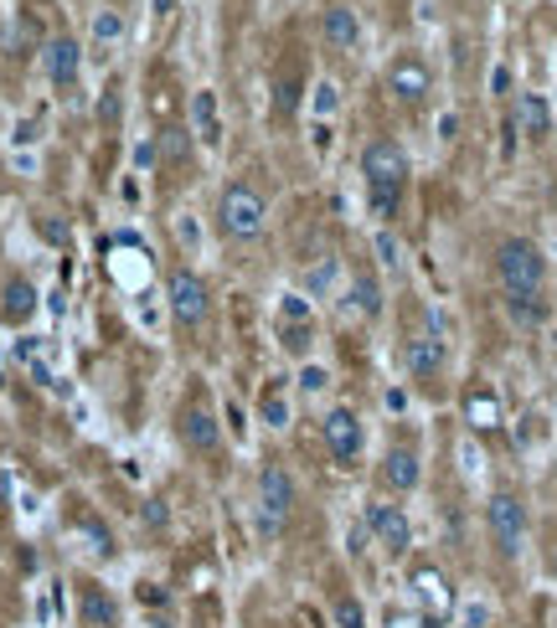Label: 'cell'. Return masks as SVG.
I'll list each match as a JSON object with an SVG mask.
<instances>
[{
  "label": "cell",
  "instance_id": "obj_1",
  "mask_svg": "<svg viewBox=\"0 0 557 628\" xmlns=\"http://www.w3.org/2000/svg\"><path fill=\"white\" fill-rule=\"evenodd\" d=\"M408 176H414V160L392 134H371L361 144V186H367V207L377 222H398Z\"/></svg>",
  "mask_w": 557,
  "mask_h": 628
},
{
  "label": "cell",
  "instance_id": "obj_2",
  "mask_svg": "<svg viewBox=\"0 0 557 628\" xmlns=\"http://www.w3.org/2000/svg\"><path fill=\"white\" fill-rule=\"evenodd\" d=\"M490 273L500 283V305H527V299H547V252L537 238L527 232H511V238L496 242V258H490Z\"/></svg>",
  "mask_w": 557,
  "mask_h": 628
},
{
  "label": "cell",
  "instance_id": "obj_3",
  "mask_svg": "<svg viewBox=\"0 0 557 628\" xmlns=\"http://www.w3.org/2000/svg\"><path fill=\"white\" fill-rule=\"evenodd\" d=\"M295 510H300V485H295V469L285 459H269L258 469L253 485V526L263 541H279V536L295 526Z\"/></svg>",
  "mask_w": 557,
  "mask_h": 628
},
{
  "label": "cell",
  "instance_id": "obj_4",
  "mask_svg": "<svg viewBox=\"0 0 557 628\" xmlns=\"http://www.w3.org/2000/svg\"><path fill=\"white\" fill-rule=\"evenodd\" d=\"M527 536H531V510H527V500H521V489H511V485L490 489V500H486L490 557H496L500 567H516L521 551H527Z\"/></svg>",
  "mask_w": 557,
  "mask_h": 628
},
{
  "label": "cell",
  "instance_id": "obj_5",
  "mask_svg": "<svg viewBox=\"0 0 557 628\" xmlns=\"http://www.w3.org/2000/svg\"><path fill=\"white\" fill-rule=\"evenodd\" d=\"M176 443L191 453V459H222V448H228V433H222V418H217L212 397L201 387H191L176 402Z\"/></svg>",
  "mask_w": 557,
  "mask_h": 628
},
{
  "label": "cell",
  "instance_id": "obj_6",
  "mask_svg": "<svg viewBox=\"0 0 557 628\" xmlns=\"http://www.w3.org/2000/svg\"><path fill=\"white\" fill-rule=\"evenodd\" d=\"M263 222H269V201H263V191H258L248 176L222 186V196H217V232H222V238L253 242L258 232H263Z\"/></svg>",
  "mask_w": 557,
  "mask_h": 628
},
{
  "label": "cell",
  "instance_id": "obj_7",
  "mask_svg": "<svg viewBox=\"0 0 557 628\" xmlns=\"http://www.w3.org/2000/svg\"><path fill=\"white\" fill-rule=\"evenodd\" d=\"M361 526H367L371 546H377L387 561L414 557V520H408L402 500H392V495H371L367 510H361Z\"/></svg>",
  "mask_w": 557,
  "mask_h": 628
},
{
  "label": "cell",
  "instance_id": "obj_8",
  "mask_svg": "<svg viewBox=\"0 0 557 628\" xmlns=\"http://www.w3.org/2000/svg\"><path fill=\"white\" fill-rule=\"evenodd\" d=\"M320 448H326V459L336 469H361L367 459V422H361L357 407H330L326 418H320Z\"/></svg>",
  "mask_w": 557,
  "mask_h": 628
},
{
  "label": "cell",
  "instance_id": "obj_9",
  "mask_svg": "<svg viewBox=\"0 0 557 628\" xmlns=\"http://www.w3.org/2000/svg\"><path fill=\"white\" fill-rule=\"evenodd\" d=\"M166 299H171L176 330H186V336L212 320V283L201 279L191 263H176L171 268V279H166Z\"/></svg>",
  "mask_w": 557,
  "mask_h": 628
},
{
  "label": "cell",
  "instance_id": "obj_10",
  "mask_svg": "<svg viewBox=\"0 0 557 628\" xmlns=\"http://www.w3.org/2000/svg\"><path fill=\"white\" fill-rule=\"evenodd\" d=\"M72 624H78V628H129L119 592L103 582V577H93V572L72 577Z\"/></svg>",
  "mask_w": 557,
  "mask_h": 628
},
{
  "label": "cell",
  "instance_id": "obj_11",
  "mask_svg": "<svg viewBox=\"0 0 557 628\" xmlns=\"http://www.w3.org/2000/svg\"><path fill=\"white\" fill-rule=\"evenodd\" d=\"M418 485H424V448L414 438H392L377 459V489L392 500H408Z\"/></svg>",
  "mask_w": 557,
  "mask_h": 628
},
{
  "label": "cell",
  "instance_id": "obj_12",
  "mask_svg": "<svg viewBox=\"0 0 557 628\" xmlns=\"http://www.w3.org/2000/svg\"><path fill=\"white\" fill-rule=\"evenodd\" d=\"M402 371L414 381H439L449 371V346H444L439 330H418V336L402 340Z\"/></svg>",
  "mask_w": 557,
  "mask_h": 628
},
{
  "label": "cell",
  "instance_id": "obj_13",
  "mask_svg": "<svg viewBox=\"0 0 557 628\" xmlns=\"http://www.w3.org/2000/svg\"><path fill=\"white\" fill-rule=\"evenodd\" d=\"M387 93L398 98V103H408V109H418V103L434 93V68L418 52H402L398 62L387 68Z\"/></svg>",
  "mask_w": 557,
  "mask_h": 628
},
{
  "label": "cell",
  "instance_id": "obj_14",
  "mask_svg": "<svg viewBox=\"0 0 557 628\" xmlns=\"http://www.w3.org/2000/svg\"><path fill=\"white\" fill-rule=\"evenodd\" d=\"M326 608H330V628H371V614L361 592L346 577H330L326 582Z\"/></svg>",
  "mask_w": 557,
  "mask_h": 628
},
{
  "label": "cell",
  "instance_id": "obj_15",
  "mask_svg": "<svg viewBox=\"0 0 557 628\" xmlns=\"http://www.w3.org/2000/svg\"><path fill=\"white\" fill-rule=\"evenodd\" d=\"M279 340H285L289 356H310V305H305V293H285V305H279Z\"/></svg>",
  "mask_w": 557,
  "mask_h": 628
},
{
  "label": "cell",
  "instance_id": "obj_16",
  "mask_svg": "<svg viewBox=\"0 0 557 628\" xmlns=\"http://www.w3.org/2000/svg\"><path fill=\"white\" fill-rule=\"evenodd\" d=\"M320 37H326V47H336V52H357L361 47V21L351 6H330L326 16H320Z\"/></svg>",
  "mask_w": 557,
  "mask_h": 628
},
{
  "label": "cell",
  "instance_id": "obj_17",
  "mask_svg": "<svg viewBox=\"0 0 557 628\" xmlns=\"http://www.w3.org/2000/svg\"><path fill=\"white\" fill-rule=\"evenodd\" d=\"M78 68H83V47L72 42V37H58V42L47 47V78H52L58 88L78 83Z\"/></svg>",
  "mask_w": 557,
  "mask_h": 628
},
{
  "label": "cell",
  "instance_id": "obj_18",
  "mask_svg": "<svg viewBox=\"0 0 557 628\" xmlns=\"http://www.w3.org/2000/svg\"><path fill=\"white\" fill-rule=\"evenodd\" d=\"M145 154H156V160H166V166H186V160L197 154V134H186L181 124H166L156 134V150H145Z\"/></svg>",
  "mask_w": 557,
  "mask_h": 628
},
{
  "label": "cell",
  "instance_id": "obj_19",
  "mask_svg": "<svg viewBox=\"0 0 557 628\" xmlns=\"http://www.w3.org/2000/svg\"><path fill=\"white\" fill-rule=\"evenodd\" d=\"M516 119H521V129H527V140H547V129H553V109H547L543 93L516 98Z\"/></svg>",
  "mask_w": 557,
  "mask_h": 628
},
{
  "label": "cell",
  "instance_id": "obj_20",
  "mask_svg": "<svg viewBox=\"0 0 557 628\" xmlns=\"http://www.w3.org/2000/svg\"><path fill=\"white\" fill-rule=\"evenodd\" d=\"M0 315H6L11 325H21V320H31V315H37V289H31L21 273H11V279H6V305H0Z\"/></svg>",
  "mask_w": 557,
  "mask_h": 628
},
{
  "label": "cell",
  "instance_id": "obj_21",
  "mask_svg": "<svg viewBox=\"0 0 557 628\" xmlns=\"http://www.w3.org/2000/svg\"><path fill=\"white\" fill-rule=\"evenodd\" d=\"M351 299H357V309L367 315V320H377V315H382V283H377V273H371V268H361L357 279H351Z\"/></svg>",
  "mask_w": 557,
  "mask_h": 628
},
{
  "label": "cell",
  "instance_id": "obj_22",
  "mask_svg": "<svg viewBox=\"0 0 557 628\" xmlns=\"http://www.w3.org/2000/svg\"><path fill=\"white\" fill-rule=\"evenodd\" d=\"M273 109H279V119H289V113L300 109V78H295V72H285V78L273 83Z\"/></svg>",
  "mask_w": 557,
  "mask_h": 628
},
{
  "label": "cell",
  "instance_id": "obj_23",
  "mask_svg": "<svg viewBox=\"0 0 557 628\" xmlns=\"http://www.w3.org/2000/svg\"><path fill=\"white\" fill-rule=\"evenodd\" d=\"M197 124H201V144H217V109H212V93H197Z\"/></svg>",
  "mask_w": 557,
  "mask_h": 628
},
{
  "label": "cell",
  "instance_id": "obj_24",
  "mask_svg": "<svg viewBox=\"0 0 557 628\" xmlns=\"http://www.w3.org/2000/svg\"><path fill=\"white\" fill-rule=\"evenodd\" d=\"M285 418H289V402L269 387V391H263V422H269V428H285Z\"/></svg>",
  "mask_w": 557,
  "mask_h": 628
},
{
  "label": "cell",
  "instance_id": "obj_25",
  "mask_svg": "<svg viewBox=\"0 0 557 628\" xmlns=\"http://www.w3.org/2000/svg\"><path fill=\"white\" fill-rule=\"evenodd\" d=\"M543 572L557 582V526L547 531V541H543Z\"/></svg>",
  "mask_w": 557,
  "mask_h": 628
},
{
  "label": "cell",
  "instance_id": "obj_26",
  "mask_svg": "<svg viewBox=\"0 0 557 628\" xmlns=\"http://www.w3.org/2000/svg\"><path fill=\"white\" fill-rule=\"evenodd\" d=\"M320 387H326V371H315L310 366V371H305V391H320Z\"/></svg>",
  "mask_w": 557,
  "mask_h": 628
}]
</instances>
